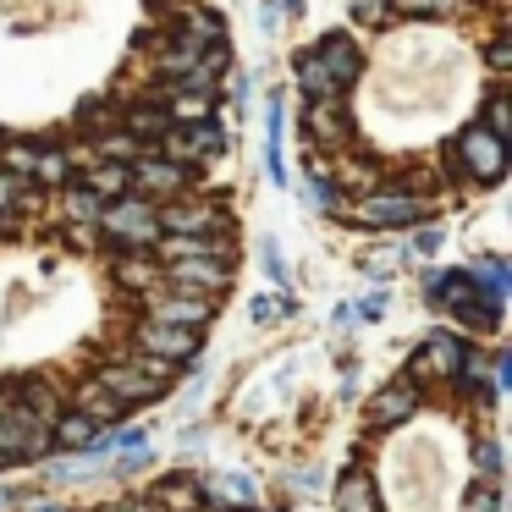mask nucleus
I'll use <instances>...</instances> for the list:
<instances>
[{
	"label": "nucleus",
	"mask_w": 512,
	"mask_h": 512,
	"mask_svg": "<svg viewBox=\"0 0 512 512\" xmlns=\"http://www.w3.org/2000/svg\"><path fill=\"white\" fill-rule=\"evenodd\" d=\"M193 496H199V485H193L188 474H182V479H166V485H160V501H166L171 512H193Z\"/></svg>",
	"instance_id": "13"
},
{
	"label": "nucleus",
	"mask_w": 512,
	"mask_h": 512,
	"mask_svg": "<svg viewBox=\"0 0 512 512\" xmlns=\"http://www.w3.org/2000/svg\"><path fill=\"white\" fill-rule=\"evenodd\" d=\"M358 215L369 226H402V221H419V199L413 193H375V199H364Z\"/></svg>",
	"instance_id": "4"
},
{
	"label": "nucleus",
	"mask_w": 512,
	"mask_h": 512,
	"mask_svg": "<svg viewBox=\"0 0 512 512\" xmlns=\"http://www.w3.org/2000/svg\"><path fill=\"white\" fill-rule=\"evenodd\" d=\"M221 149V127H188L171 133V155H215Z\"/></svg>",
	"instance_id": "9"
},
{
	"label": "nucleus",
	"mask_w": 512,
	"mask_h": 512,
	"mask_svg": "<svg viewBox=\"0 0 512 512\" xmlns=\"http://www.w3.org/2000/svg\"><path fill=\"white\" fill-rule=\"evenodd\" d=\"M171 320H210V303H171Z\"/></svg>",
	"instance_id": "19"
},
{
	"label": "nucleus",
	"mask_w": 512,
	"mask_h": 512,
	"mask_svg": "<svg viewBox=\"0 0 512 512\" xmlns=\"http://www.w3.org/2000/svg\"><path fill=\"white\" fill-rule=\"evenodd\" d=\"M430 364L441 369V375H446V369H457V364H463V353H457V342H452V336H435V342H430Z\"/></svg>",
	"instance_id": "15"
},
{
	"label": "nucleus",
	"mask_w": 512,
	"mask_h": 512,
	"mask_svg": "<svg viewBox=\"0 0 512 512\" xmlns=\"http://www.w3.org/2000/svg\"><path fill=\"white\" fill-rule=\"evenodd\" d=\"M155 221L171 226V232H204V226H221V215H215V210H199V204H188V210H160Z\"/></svg>",
	"instance_id": "10"
},
{
	"label": "nucleus",
	"mask_w": 512,
	"mask_h": 512,
	"mask_svg": "<svg viewBox=\"0 0 512 512\" xmlns=\"http://www.w3.org/2000/svg\"><path fill=\"white\" fill-rule=\"evenodd\" d=\"M479 468H485V474H496V468H501V452H496V446H479Z\"/></svg>",
	"instance_id": "22"
},
{
	"label": "nucleus",
	"mask_w": 512,
	"mask_h": 512,
	"mask_svg": "<svg viewBox=\"0 0 512 512\" xmlns=\"http://www.w3.org/2000/svg\"><path fill=\"white\" fill-rule=\"evenodd\" d=\"M138 182H144V188L171 193V188H182V171L177 166H138Z\"/></svg>",
	"instance_id": "14"
},
{
	"label": "nucleus",
	"mask_w": 512,
	"mask_h": 512,
	"mask_svg": "<svg viewBox=\"0 0 512 512\" xmlns=\"http://www.w3.org/2000/svg\"><path fill=\"white\" fill-rule=\"evenodd\" d=\"M0 446L6 452H45L50 435L28 424V413H0Z\"/></svg>",
	"instance_id": "5"
},
{
	"label": "nucleus",
	"mask_w": 512,
	"mask_h": 512,
	"mask_svg": "<svg viewBox=\"0 0 512 512\" xmlns=\"http://www.w3.org/2000/svg\"><path fill=\"white\" fill-rule=\"evenodd\" d=\"M100 386L111 391L116 402H144L166 386V358H160V364H116L100 375Z\"/></svg>",
	"instance_id": "2"
},
{
	"label": "nucleus",
	"mask_w": 512,
	"mask_h": 512,
	"mask_svg": "<svg viewBox=\"0 0 512 512\" xmlns=\"http://www.w3.org/2000/svg\"><path fill=\"white\" fill-rule=\"evenodd\" d=\"M490 133L507 138V100H490Z\"/></svg>",
	"instance_id": "20"
},
{
	"label": "nucleus",
	"mask_w": 512,
	"mask_h": 512,
	"mask_svg": "<svg viewBox=\"0 0 512 512\" xmlns=\"http://www.w3.org/2000/svg\"><path fill=\"white\" fill-rule=\"evenodd\" d=\"M457 155H463V166H468V177H474V182H496L501 171H507L501 133H490V127H468V133L457 138Z\"/></svg>",
	"instance_id": "1"
},
{
	"label": "nucleus",
	"mask_w": 512,
	"mask_h": 512,
	"mask_svg": "<svg viewBox=\"0 0 512 512\" xmlns=\"http://www.w3.org/2000/svg\"><path fill=\"white\" fill-rule=\"evenodd\" d=\"M342 512H375V490H369L364 474H347L342 479Z\"/></svg>",
	"instance_id": "12"
},
{
	"label": "nucleus",
	"mask_w": 512,
	"mask_h": 512,
	"mask_svg": "<svg viewBox=\"0 0 512 512\" xmlns=\"http://www.w3.org/2000/svg\"><path fill=\"white\" fill-rule=\"evenodd\" d=\"M39 171H45V177H50V182H56V177H61V171H67V160H61V155H45V166H39Z\"/></svg>",
	"instance_id": "24"
},
{
	"label": "nucleus",
	"mask_w": 512,
	"mask_h": 512,
	"mask_svg": "<svg viewBox=\"0 0 512 512\" xmlns=\"http://www.w3.org/2000/svg\"><path fill=\"white\" fill-rule=\"evenodd\" d=\"M138 342H144L149 353H160V358H193V353H199V331H193V325H171V320L144 325Z\"/></svg>",
	"instance_id": "3"
},
{
	"label": "nucleus",
	"mask_w": 512,
	"mask_h": 512,
	"mask_svg": "<svg viewBox=\"0 0 512 512\" xmlns=\"http://www.w3.org/2000/svg\"><path fill=\"white\" fill-rule=\"evenodd\" d=\"M474 512H496V490H479V496H474Z\"/></svg>",
	"instance_id": "26"
},
{
	"label": "nucleus",
	"mask_w": 512,
	"mask_h": 512,
	"mask_svg": "<svg viewBox=\"0 0 512 512\" xmlns=\"http://www.w3.org/2000/svg\"><path fill=\"white\" fill-rule=\"evenodd\" d=\"M39 512H67V507H39Z\"/></svg>",
	"instance_id": "28"
},
{
	"label": "nucleus",
	"mask_w": 512,
	"mask_h": 512,
	"mask_svg": "<svg viewBox=\"0 0 512 512\" xmlns=\"http://www.w3.org/2000/svg\"><path fill=\"white\" fill-rule=\"evenodd\" d=\"M413 248H419V254H435V248H441V232H424V237H413Z\"/></svg>",
	"instance_id": "23"
},
{
	"label": "nucleus",
	"mask_w": 512,
	"mask_h": 512,
	"mask_svg": "<svg viewBox=\"0 0 512 512\" xmlns=\"http://www.w3.org/2000/svg\"><path fill=\"white\" fill-rule=\"evenodd\" d=\"M413 408H419V391H413L408 380H402V386H386V391H380L375 419H380V424H397V419H408Z\"/></svg>",
	"instance_id": "8"
},
{
	"label": "nucleus",
	"mask_w": 512,
	"mask_h": 512,
	"mask_svg": "<svg viewBox=\"0 0 512 512\" xmlns=\"http://www.w3.org/2000/svg\"><path fill=\"white\" fill-rule=\"evenodd\" d=\"M89 188H94V193H122V188H127V171H122V166H100V171L89 177Z\"/></svg>",
	"instance_id": "16"
},
{
	"label": "nucleus",
	"mask_w": 512,
	"mask_h": 512,
	"mask_svg": "<svg viewBox=\"0 0 512 512\" xmlns=\"http://www.w3.org/2000/svg\"><path fill=\"white\" fill-rule=\"evenodd\" d=\"M0 501H6V490H0Z\"/></svg>",
	"instance_id": "30"
},
{
	"label": "nucleus",
	"mask_w": 512,
	"mask_h": 512,
	"mask_svg": "<svg viewBox=\"0 0 512 512\" xmlns=\"http://www.w3.org/2000/svg\"><path fill=\"white\" fill-rule=\"evenodd\" d=\"M171 281L177 287H226V259H177L171 265Z\"/></svg>",
	"instance_id": "6"
},
{
	"label": "nucleus",
	"mask_w": 512,
	"mask_h": 512,
	"mask_svg": "<svg viewBox=\"0 0 512 512\" xmlns=\"http://www.w3.org/2000/svg\"><path fill=\"white\" fill-rule=\"evenodd\" d=\"M353 12L369 17V23H380V12H386V0H353Z\"/></svg>",
	"instance_id": "21"
},
{
	"label": "nucleus",
	"mask_w": 512,
	"mask_h": 512,
	"mask_svg": "<svg viewBox=\"0 0 512 512\" xmlns=\"http://www.w3.org/2000/svg\"><path fill=\"white\" fill-rule=\"evenodd\" d=\"M61 441H67V446H89L94 441V424L89 419H61Z\"/></svg>",
	"instance_id": "17"
},
{
	"label": "nucleus",
	"mask_w": 512,
	"mask_h": 512,
	"mask_svg": "<svg viewBox=\"0 0 512 512\" xmlns=\"http://www.w3.org/2000/svg\"><path fill=\"white\" fill-rule=\"evenodd\" d=\"M210 496H221L226 507H248V501H254V479H243V474H221V479H210Z\"/></svg>",
	"instance_id": "11"
},
{
	"label": "nucleus",
	"mask_w": 512,
	"mask_h": 512,
	"mask_svg": "<svg viewBox=\"0 0 512 512\" xmlns=\"http://www.w3.org/2000/svg\"><path fill=\"white\" fill-rule=\"evenodd\" d=\"M111 232L127 237V243H149V237L160 232L155 210H144V204H122V210H111Z\"/></svg>",
	"instance_id": "7"
},
{
	"label": "nucleus",
	"mask_w": 512,
	"mask_h": 512,
	"mask_svg": "<svg viewBox=\"0 0 512 512\" xmlns=\"http://www.w3.org/2000/svg\"><path fill=\"white\" fill-rule=\"evenodd\" d=\"M248 314H254V320H276V314H287V303H281V298H254V303H248Z\"/></svg>",
	"instance_id": "18"
},
{
	"label": "nucleus",
	"mask_w": 512,
	"mask_h": 512,
	"mask_svg": "<svg viewBox=\"0 0 512 512\" xmlns=\"http://www.w3.org/2000/svg\"><path fill=\"white\" fill-rule=\"evenodd\" d=\"M17 199V182L12 177H0V204H12Z\"/></svg>",
	"instance_id": "27"
},
{
	"label": "nucleus",
	"mask_w": 512,
	"mask_h": 512,
	"mask_svg": "<svg viewBox=\"0 0 512 512\" xmlns=\"http://www.w3.org/2000/svg\"><path fill=\"white\" fill-rule=\"evenodd\" d=\"M0 468H6V452H0Z\"/></svg>",
	"instance_id": "29"
},
{
	"label": "nucleus",
	"mask_w": 512,
	"mask_h": 512,
	"mask_svg": "<svg viewBox=\"0 0 512 512\" xmlns=\"http://www.w3.org/2000/svg\"><path fill=\"white\" fill-rule=\"evenodd\" d=\"M122 276L133 281V287H144V281H149V265H122Z\"/></svg>",
	"instance_id": "25"
}]
</instances>
